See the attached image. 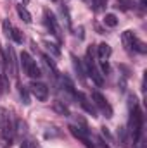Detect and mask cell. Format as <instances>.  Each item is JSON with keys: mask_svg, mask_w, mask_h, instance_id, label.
<instances>
[{"mask_svg": "<svg viewBox=\"0 0 147 148\" xmlns=\"http://www.w3.org/2000/svg\"><path fill=\"white\" fill-rule=\"evenodd\" d=\"M21 66H23V71L28 74L31 79H38V77H42V69L38 67L37 60L28 53V52H23L21 53Z\"/></svg>", "mask_w": 147, "mask_h": 148, "instance_id": "obj_5", "label": "cell"}, {"mask_svg": "<svg viewBox=\"0 0 147 148\" xmlns=\"http://www.w3.org/2000/svg\"><path fill=\"white\" fill-rule=\"evenodd\" d=\"M2 26H3V29H5V35H7V38H12L16 43H23V41H24L23 33H21L17 28H14V26L10 24V21H9V19H3Z\"/></svg>", "mask_w": 147, "mask_h": 148, "instance_id": "obj_10", "label": "cell"}, {"mask_svg": "<svg viewBox=\"0 0 147 148\" xmlns=\"http://www.w3.org/2000/svg\"><path fill=\"white\" fill-rule=\"evenodd\" d=\"M43 23H45V26H47V29L54 35V36L57 38V41L61 43L62 41V35H61V28H59V21L55 19V16H54V12H50L49 9H45L43 10Z\"/></svg>", "mask_w": 147, "mask_h": 148, "instance_id": "obj_6", "label": "cell"}, {"mask_svg": "<svg viewBox=\"0 0 147 148\" xmlns=\"http://www.w3.org/2000/svg\"><path fill=\"white\" fill-rule=\"evenodd\" d=\"M85 74L88 77H92V81L97 84V86H102L104 84V74L99 71V67L95 66V60H94V52L92 48L87 50V57H85Z\"/></svg>", "mask_w": 147, "mask_h": 148, "instance_id": "obj_3", "label": "cell"}, {"mask_svg": "<svg viewBox=\"0 0 147 148\" xmlns=\"http://www.w3.org/2000/svg\"><path fill=\"white\" fill-rule=\"evenodd\" d=\"M69 133L73 134L76 140H80L83 145L87 148H95V145H94V140H92V136H90V131L83 126H74V124H71L69 126Z\"/></svg>", "mask_w": 147, "mask_h": 148, "instance_id": "obj_7", "label": "cell"}, {"mask_svg": "<svg viewBox=\"0 0 147 148\" xmlns=\"http://www.w3.org/2000/svg\"><path fill=\"white\" fill-rule=\"evenodd\" d=\"M140 3H142V5H146V3H147V0H140Z\"/></svg>", "mask_w": 147, "mask_h": 148, "instance_id": "obj_29", "label": "cell"}, {"mask_svg": "<svg viewBox=\"0 0 147 148\" xmlns=\"http://www.w3.org/2000/svg\"><path fill=\"white\" fill-rule=\"evenodd\" d=\"M71 59H73V67L74 71L78 73V76H80V79L85 83V79H87V76H85V69H83V66H81V62H80V59L76 57V55H71Z\"/></svg>", "mask_w": 147, "mask_h": 148, "instance_id": "obj_15", "label": "cell"}, {"mask_svg": "<svg viewBox=\"0 0 147 148\" xmlns=\"http://www.w3.org/2000/svg\"><path fill=\"white\" fill-rule=\"evenodd\" d=\"M54 110L59 112L61 115H69V109L64 105V102H61V100H55L54 102Z\"/></svg>", "mask_w": 147, "mask_h": 148, "instance_id": "obj_19", "label": "cell"}, {"mask_svg": "<svg viewBox=\"0 0 147 148\" xmlns=\"http://www.w3.org/2000/svg\"><path fill=\"white\" fill-rule=\"evenodd\" d=\"M45 47H47V48L50 50V53H54L55 57H59V55H61V48H59V47H57L55 43H50V41H45Z\"/></svg>", "mask_w": 147, "mask_h": 148, "instance_id": "obj_21", "label": "cell"}, {"mask_svg": "<svg viewBox=\"0 0 147 148\" xmlns=\"http://www.w3.org/2000/svg\"><path fill=\"white\" fill-rule=\"evenodd\" d=\"M92 100H94V107L97 110H101L106 117H112V107L101 91H92Z\"/></svg>", "mask_w": 147, "mask_h": 148, "instance_id": "obj_8", "label": "cell"}, {"mask_svg": "<svg viewBox=\"0 0 147 148\" xmlns=\"http://www.w3.org/2000/svg\"><path fill=\"white\" fill-rule=\"evenodd\" d=\"M21 148H30V145H28V141H23V143H21Z\"/></svg>", "mask_w": 147, "mask_h": 148, "instance_id": "obj_28", "label": "cell"}, {"mask_svg": "<svg viewBox=\"0 0 147 148\" xmlns=\"http://www.w3.org/2000/svg\"><path fill=\"white\" fill-rule=\"evenodd\" d=\"M74 97L80 100V105H81L85 110L88 112L92 117H97V109H95V107H94V103H92V102H90V100L85 97V93H81V91H76V95H74Z\"/></svg>", "mask_w": 147, "mask_h": 148, "instance_id": "obj_12", "label": "cell"}, {"mask_svg": "<svg viewBox=\"0 0 147 148\" xmlns=\"http://www.w3.org/2000/svg\"><path fill=\"white\" fill-rule=\"evenodd\" d=\"M92 3H94L95 10H102L104 5H107V0H92Z\"/></svg>", "mask_w": 147, "mask_h": 148, "instance_id": "obj_23", "label": "cell"}, {"mask_svg": "<svg viewBox=\"0 0 147 148\" xmlns=\"http://www.w3.org/2000/svg\"><path fill=\"white\" fill-rule=\"evenodd\" d=\"M30 91H31V95H33L37 100H40V102H45V100L49 98V88H47V84L42 83V81L33 79V81L30 83Z\"/></svg>", "mask_w": 147, "mask_h": 148, "instance_id": "obj_9", "label": "cell"}, {"mask_svg": "<svg viewBox=\"0 0 147 148\" xmlns=\"http://www.w3.org/2000/svg\"><path fill=\"white\" fill-rule=\"evenodd\" d=\"M102 134H104V136H106V138H107L109 141H111V140H112V136H111V134H109V131H107L106 127H102Z\"/></svg>", "mask_w": 147, "mask_h": 148, "instance_id": "obj_26", "label": "cell"}, {"mask_svg": "<svg viewBox=\"0 0 147 148\" xmlns=\"http://www.w3.org/2000/svg\"><path fill=\"white\" fill-rule=\"evenodd\" d=\"M43 62L47 64V67H49V71H52V76L57 79L59 77V69H57V66H55V62L52 60V57H49L47 53H43Z\"/></svg>", "mask_w": 147, "mask_h": 148, "instance_id": "obj_14", "label": "cell"}, {"mask_svg": "<svg viewBox=\"0 0 147 148\" xmlns=\"http://www.w3.org/2000/svg\"><path fill=\"white\" fill-rule=\"evenodd\" d=\"M121 40H123V45H125V48H126L130 53H133V52L146 53V52H147L146 43H144V41H140L133 31H125V33H123V36H121Z\"/></svg>", "mask_w": 147, "mask_h": 148, "instance_id": "obj_4", "label": "cell"}, {"mask_svg": "<svg viewBox=\"0 0 147 148\" xmlns=\"http://www.w3.org/2000/svg\"><path fill=\"white\" fill-rule=\"evenodd\" d=\"M23 2H24V3H28V2H30V0H23Z\"/></svg>", "mask_w": 147, "mask_h": 148, "instance_id": "obj_30", "label": "cell"}, {"mask_svg": "<svg viewBox=\"0 0 147 148\" xmlns=\"http://www.w3.org/2000/svg\"><path fill=\"white\" fill-rule=\"evenodd\" d=\"M19 97H21V100H23L24 105H30V103H31V102H30V93H28V90H26L24 86H19Z\"/></svg>", "mask_w": 147, "mask_h": 148, "instance_id": "obj_20", "label": "cell"}, {"mask_svg": "<svg viewBox=\"0 0 147 148\" xmlns=\"http://www.w3.org/2000/svg\"><path fill=\"white\" fill-rule=\"evenodd\" d=\"M52 2H59V0H52Z\"/></svg>", "mask_w": 147, "mask_h": 148, "instance_id": "obj_31", "label": "cell"}, {"mask_svg": "<svg viewBox=\"0 0 147 148\" xmlns=\"http://www.w3.org/2000/svg\"><path fill=\"white\" fill-rule=\"evenodd\" d=\"M118 17H116V14H106L104 16V24L107 26V28H116L118 26Z\"/></svg>", "mask_w": 147, "mask_h": 148, "instance_id": "obj_18", "label": "cell"}, {"mask_svg": "<svg viewBox=\"0 0 147 148\" xmlns=\"http://www.w3.org/2000/svg\"><path fill=\"white\" fill-rule=\"evenodd\" d=\"M7 73L10 74L12 77L17 76V60H16L14 48L10 45H7Z\"/></svg>", "mask_w": 147, "mask_h": 148, "instance_id": "obj_11", "label": "cell"}, {"mask_svg": "<svg viewBox=\"0 0 147 148\" xmlns=\"http://www.w3.org/2000/svg\"><path fill=\"white\" fill-rule=\"evenodd\" d=\"M28 145H30V148H42L38 143H28Z\"/></svg>", "mask_w": 147, "mask_h": 148, "instance_id": "obj_27", "label": "cell"}, {"mask_svg": "<svg viewBox=\"0 0 147 148\" xmlns=\"http://www.w3.org/2000/svg\"><path fill=\"white\" fill-rule=\"evenodd\" d=\"M128 109H130V119H128V138L130 141H137L142 136V129H144V115L139 107V100L135 95L128 97Z\"/></svg>", "mask_w": 147, "mask_h": 148, "instance_id": "obj_1", "label": "cell"}, {"mask_svg": "<svg viewBox=\"0 0 147 148\" xmlns=\"http://www.w3.org/2000/svg\"><path fill=\"white\" fill-rule=\"evenodd\" d=\"M61 84L64 86V90H66L68 93H71V95H76V90H74L73 81H71L68 76H61Z\"/></svg>", "mask_w": 147, "mask_h": 148, "instance_id": "obj_17", "label": "cell"}, {"mask_svg": "<svg viewBox=\"0 0 147 148\" xmlns=\"http://www.w3.org/2000/svg\"><path fill=\"white\" fill-rule=\"evenodd\" d=\"M16 10H17V16L21 17V21H24L26 24H30V23H31V14L26 10V7H24V5H16Z\"/></svg>", "mask_w": 147, "mask_h": 148, "instance_id": "obj_16", "label": "cell"}, {"mask_svg": "<svg viewBox=\"0 0 147 148\" xmlns=\"http://www.w3.org/2000/svg\"><path fill=\"white\" fill-rule=\"evenodd\" d=\"M102 74H109L111 71V67H109V64H107V60H101V69H99Z\"/></svg>", "mask_w": 147, "mask_h": 148, "instance_id": "obj_25", "label": "cell"}, {"mask_svg": "<svg viewBox=\"0 0 147 148\" xmlns=\"http://www.w3.org/2000/svg\"><path fill=\"white\" fill-rule=\"evenodd\" d=\"M94 145H95V148H109V145H107V141H104L102 138H95Z\"/></svg>", "mask_w": 147, "mask_h": 148, "instance_id": "obj_24", "label": "cell"}, {"mask_svg": "<svg viewBox=\"0 0 147 148\" xmlns=\"http://www.w3.org/2000/svg\"><path fill=\"white\" fill-rule=\"evenodd\" d=\"M61 12H62L64 21H66V26L71 28V19H69V10H68V7H66V5H61Z\"/></svg>", "mask_w": 147, "mask_h": 148, "instance_id": "obj_22", "label": "cell"}, {"mask_svg": "<svg viewBox=\"0 0 147 148\" xmlns=\"http://www.w3.org/2000/svg\"><path fill=\"white\" fill-rule=\"evenodd\" d=\"M111 53H112L111 45H107V43H99V47H97V55H99L101 60H107L111 57Z\"/></svg>", "mask_w": 147, "mask_h": 148, "instance_id": "obj_13", "label": "cell"}, {"mask_svg": "<svg viewBox=\"0 0 147 148\" xmlns=\"http://www.w3.org/2000/svg\"><path fill=\"white\" fill-rule=\"evenodd\" d=\"M0 53H2V48H0Z\"/></svg>", "mask_w": 147, "mask_h": 148, "instance_id": "obj_32", "label": "cell"}, {"mask_svg": "<svg viewBox=\"0 0 147 148\" xmlns=\"http://www.w3.org/2000/svg\"><path fill=\"white\" fill-rule=\"evenodd\" d=\"M16 138V124L12 121V114L7 109H0V140L2 147L9 148Z\"/></svg>", "mask_w": 147, "mask_h": 148, "instance_id": "obj_2", "label": "cell"}]
</instances>
